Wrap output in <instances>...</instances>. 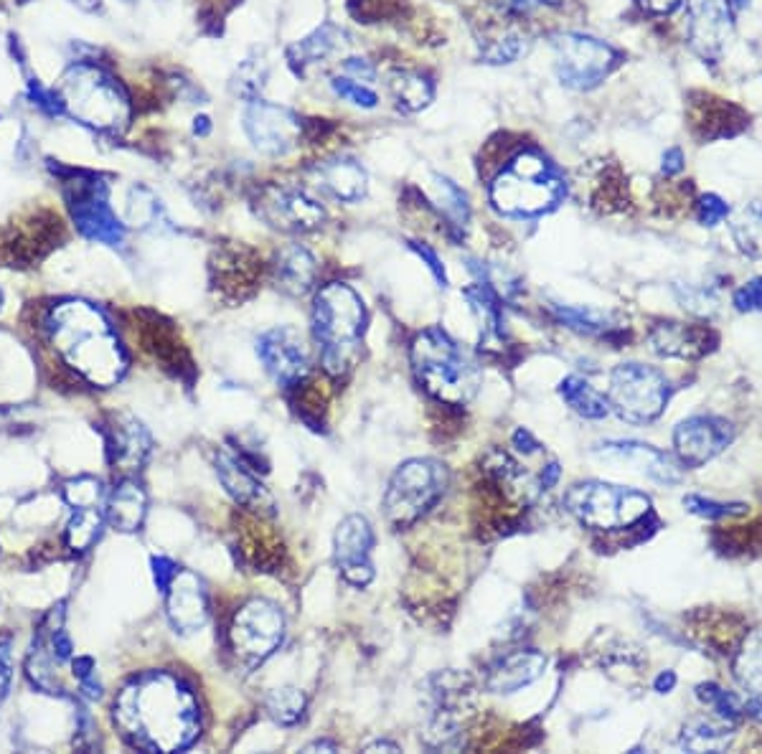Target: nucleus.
Instances as JSON below:
<instances>
[{
    "mask_svg": "<svg viewBox=\"0 0 762 754\" xmlns=\"http://www.w3.org/2000/svg\"><path fill=\"white\" fill-rule=\"evenodd\" d=\"M122 737L145 752H178L199 739L196 694L176 673L153 671L133 678L112 706Z\"/></svg>",
    "mask_w": 762,
    "mask_h": 754,
    "instance_id": "f257e3e1",
    "label": "nucleus"
},
{
    "mask_svg": "<svg viewBox=\"0 0 762 754\" xmlns=\"http://www.w3.org/2000/svg\"><path fill=\"white\" fill-rule=\"evenodd\" d=\"M46 333L61 358L94 386H112L127 369L125 348L102 310L69 300L46 315Z\"/></svg>",
    "mask_w": 762,
    "mask_h": 754,
    "instance_id": "f03ea898",
    "label": "nucleus"
},
{
    "mask_svg": "<svg viewBox=\"0 0 762 754\" xmlns=\"http://www.w3.org/2000/svg\"><path fill=\"white\" fill-rule=\"evenodd\" d=\"M567 193L562 173L539 150H521L491 183V206L508 219H531L557 209Z\"/></svg>",
    "mask_w": 762,
    "mask_h": 754,
    "instance_id": "7ed1b4c3",
    "label": "nucleus"
},
{
    "mask_svg": "<svg viewBox=\"0 0 762 754\" xmlns=\"http://www.w3.org/2000/svg\"><path fill=\"white\" fill-rule=\"evenodd\" d=\"M366 331V308L346 282L321 287L313 303V336L321 348L323 369L341 376L351 369Z\"/></svg>",
    "mask_w": 762,
    "mask_h": 754,
    "instance_id": "20e7f679",
    "label": "nucleus"
},
{
    "mask_svg": "<svg viewBox=\"0 0 762 754\" xmlns=\"http://www.w3.org/2000/svg\"><path fill=\"white\" fill-rule=\"evenodd\" d=\"M409 356L417 381L437 402L463 407L481 389V366L440 328L422 331Z\"/></svg>",
    "mask_w": 762,
    "mask_h": 754,
    "instance_id": "39448f33",
    "label": "nucleus"
},
{
    "mask_svg": "<svg viewBox=\"0 0 762 754\" xmlns=\"http://www.w3.org/2000/svg\"><path fill=\"white\" fill-rule=\"evenodd\" d=\"M59 100L64 112L107 133L122 130L130 117V105L120 84L110 74L89 64L69 69L67 77L61 79Z\"/></svg>",
    "mask_w": 762,
    "mask_h": 754,
    "instance_id": "423d86ee",
    "label": "nucleus"
},
{
    "mask_svg": "<svg viewBox=\"0 0 762 754\" xmlns=\"http://www.w3.org/2000/svg\"><path fill=\"white\" fill-rule=\"evenodd\" d=\"M564 508L587 529L610 531L635 526L651 516V498L638 490L587 480L564 493Z\"/></svg>",
    "mask_w": 762,
    "mask_h": 754,
    "instance_id": "0eeeda50",
    "label": "nucleus"
},
{
    "mask_svg": "<svg viewBox=\"0 0 762 754\" xmlns=\"http://www.w3.org/2000/svg\"><path fill=\"white\" fill-rule=\"evenodd\" d=\"M448 485V473L437 460L415 457L397 468L384 493V511L394 529H407L425 516L442 498Z\"/></svg>",
    "mask_w": 762,
    "mask_h": 754,
    "instance_id": "6e6552de",
    "label": "nucleus"
},
{
    "mask_svg": "<svg viewBox=\"0 0 762 754\" xmlns=\"http://www.w3.org/2000/svg\"><path fill=\"white\" fill-rule=\"evenodd\" d=\"M669 402V381L646 364H620L610 376L608 404L630 424H648L661 417Z\"/></svg>",
    "mask_w": 762,
    "mask_h": 754,
    "instance_id": "1a4fd4ad",
    "label": "nucleus"
},
{
    "mask_svg": "<svg viewBox=\"0 0 762 754\" xmlns=\"http://www.w3.org/2000/svg\"><path fill=\"white\" fill-rule=\"evenodd\" d=\"M285 638V615L270 600L254 597L244 602L229 625V645L239 661L262 663L280 648Z\"/></svg>",
    "mask_w": 762,
    "mask_h": 754,
    "instance_id": "9d476101",
    "label": "nucleus"
},
{
    "mask_svg": "<svg viewBox=\"0 0 762 754\" xmlns=\"http://www.w3.org/2000/svg\"><path fill=\"white\" fill-rule=\"evenodd\" d=\"M618 54L605 41L585 34H559L554 39V67L564 87L587 92L605 82Z\"/></svg>",
    "mask_w": 762,
    "mask_h": 754,
    "instance_id": "9b49d317",
    "label": "nucleus"
},
{
    "mask_svg": "<svg viewBox=\"0 0 762 754\" xmlns=\"http://www.w3.org/2000/svg\"><path fill=\"white\" fill-rule=\"evenodd\" d=\"M244 133L254 150L277 158L298 148L303 140V122L288 107L254 100L247 102V110H244Z\"/></svg>",
    "mask_w": 762,
    "mask_h": 754,
    "instance_id": "f8f14e48",
    "label": "nucleus"
},
{
    "mask_svg": "<svg viewBox=\"0 0 762 754\" xmlns=\"http://www.w3.org/2000/svg\"><path fill=\"white\" fill-rule=\"evenodd\" d=\"M257 214L280 232L288 234H305L313 232L326 219V211L315 199H310L303 188L295 186H267L260 191V204H257Z\"/></svg>",
    "mask_w": 762,
    "mask_h": 754,
    "instance_id": "ddd939ff",
    "label": "nucleus"
},
{
    "mask_svg": "<svg viewBox=\"0 0 762 754\" xmlns=\"http://www.w3.org/2000/svg\"><path fill=\"white\" fill-rule=\"evenodd\" d=\"M374 529L366 516H346L338 523L336 536H333V556L341 577L354 587H366L374 579Z\"/></svg>",
    "mask_w": 762,
    "mask_h": 754,
    "instance_id": "4468645a",
    "label": "nucleus"
},
{
    "mask_svg": "<svg viewBox=\"0 0 762 754\" xmlns=\"http://www.w3.org/2000/svg\"><path fill=\"white\" fill-rule=\"evenodd\" d=\"M74 186L77 193H69V206L82 237L110 247L125 242V224L107 204L105 186L100 183H74Z\"/></svg>",
    "mask_w": 762,
    "mask_h": 754,
    "instance_id": "2eb2a0df",
    "label": "nucleus"
},
{
    "mask_svg": "<svg viewBox=\"0 0 762 754\" xmlns=\"http://www.w3.org/2000/svg\"><path fill=\"white\" fill-rule=\"evenodd\" d=\"M257 356L267 374L280 386H298L308 374V348L303 336L290 325L272 328L257 341Z\"/></svg>",
    "mask_w": 762,
    "mask_h": 754,
    "instance_id": "dca6fc26",
    "label": "nucleus"
},
{
    "mask_svg": "<svg viewBox=\"0 0 762 754\" xmlns=\"http://www.w3.org/2000/svg\"><path fill=\"white\" fill-rule=\"evenodd\" d=\"M735 440V427L722 417H689L674 430L676 457L684 468H702Z\"/></svg>",
    "mask_w": 762,
    "mask_h": 754,
    "instance_id": "f3484780",
    "label": "nucleus"
},
{
    "mask_svg": "<svg viewBox=\"0 0 762 754\" xmlns=\"http://www.w3.org/2000/svg\"><path fill=\"white\" fill-rule=\"evenodd\" d=\"M732 0H691L689 44L704 61H717L732 36Z\"/></svg>",
    "mask_w": 762,
    "mask_h": 754,
    "instance_id": "a211bd4d",
    "label": "nucleus"
},
{
    "mask_svg": "<svg viewBox=\"0 0 762 754\" xmlns=\"http://www.w3.org/2000/svg\"><path fill=\"white\" fill-rule=\"evenodd\" d=\"M100 432L105 437V455L112 468L125 473L143 468L153 450V440L138 419L127 414H110Z\"/></svg>",
    "mask_w": 762,
    "mask_h": 754,
    "instance_id": "6ab92c4d",
    "label": "nucleus"
},
{
    "mask_svg": "<svg viewBox=\"0 0 762 754\" xmlns=\"http://www.w3.org/2000/svg\"><path fill=\"white\" fill-rule=\"evenodd\" d=\"M595 455L605 463L625 465L630 470H638L646 478L656 480L661 485H676L681 480L679 465L671 460L666 452L656 450L651 445H643V442H630V440H613L602 442L597 445Z\"/></svg>",
    "mask_w": 762,
    "mask_h": 754,
    "instance_id": "aec40b11",
    "label": "nucleus"
},
{
    "mask_svg": "<svg viewBox=\"0 0 762 754\" xmlns=\"http://www.w3.org/2000/svg\"><path fill=\"white\" fill-rule=\"evenodd\" d=\"M166 612L173 628L183 635L201 630L209 620V597L204 582L194 572L178 569L166 589Z\"/></svg>",
    "mask_w": 762,
    "mask_h": 754,
    "instance_id": "412c9836",
    "label": "nucleus"
},
{
    "mask_svg": "<svg viewBox=\"0 0 762 754\" xmlns=\"http://www.w3.org/2000/svg\"><path fill=\"white\" fill-rule=\"evenodd\" d=\"M547 658L539 650H514L506 653L498 663H493L488 671L486 688L493 694H516L521 688L531 686L536 678L544 676Z\"/></svg>",
    "mask_w": 762,
    "mask_h": 754,
    "instance_id": "4be33fe9",
    "label": "nucleus"
},
{
    "mask_svg": "<svg viewBox=\"0 0 762 754\" xmlns=\"http://www.w3.org/2000/svg\"><path fill=\"white\" fill-rule=\"evenodd\" d=\"M315 183L331 199L343 201V204H356L366 196L369 178H366V171L359 160L338 155V158L323 160L321 166L315 168Z\"/></svg>",
    "mask_w": 762,
    "mask_h": 754,
    "instance_id": "5701e85b",
    "label": "nucleus"
},
{
    "mask_svg": "<svg viewBox=\"0 0 762 754\" xmlns=\"http://www.w3.org/2000/svg\"><path fill=\"white\" fill-rule=\"evenodd\" d=\"M216 475H219L221 485L227 488L229 496L237 503L247 508H270L272 498L267 493L265 485L257 480L252 468H247L242 457L229 455V452H219L216 457Z\"/></svg>",
    "mask_w": 762,
    "mask_h": 754,
    "instance_id": "b1692460",
    "label": "nucleus"
},
{
    "mask_svg": "<svg viewBox=\"0 0 762 754\" xmlns=\"http://www.w3.org/2000/svg\"><path fill=\"white\" fill-rule=\"evenodd\" d=\"M148 513V493L143 485L133 478H122L107 496L105 518L112 529L117 531H138Z\"/></svg>",
    "mask_w": 762,
    "mask_h": 754,
    "instance_id": "393cba45",
    "label": "nucleus"
},
{
    "mask_svg": "<svg viewBox=\"0 0 762 754\" xmlns=\"http://www.w3.org/2000/svg\"><path fill=\"white\" fill-rule=\"evenodd\" d=\"M651 348L658 356L696 358L707 351L709 333L704 328L684 323H661L651 331Z\"/></svg>",
    "mask_w": 762,
    "mask_h": 754,
    "instance_id": "a878e982",
    "label": "nucleus"
},
{
    "mask_svg": "<svg viewBox=\"0 0 762 754\" xmlns=\"http://www.w3.org/2000/svg\"><path fill=\"white\" fill-rule=\"evenodd\" d=\"M315 275H318V265H315L313 254L305 247L295 244V247H288L280 254V262H277V280H280V287L285 292L303 298L305 292L313 290Z\"/></svg>",
    "mask_w": 762,
    "mask_h": 754,
    "instance_id": "bb28decb",
    "label": "nucleus"
},
{
    "mask_svg": "<svg viewBox=\"0 0 762 754\" xmlns=\"http://www.w3.org/2000/svg\"><path fill=\"white\" fill-rule=\"evenodd\" d=\"M343 44V31L333 23H323L315 31H310L308 36L295 41L293 46L288 49V59L293 61L295 67L305 69L310 64H321L326 61L338 46Z\"/></svg>",
    "mask_w": 762,
    "mask_h": 754,
    "instance_id": "cd10ccee",
    "label": "nucleus"
},
{
    "mask_svg": "<svg viewBox=\"0 0 762 754\" xmlns=\"http://www.w3.org/2000/svg\"><path fill=\"white\" fill-rule=\"evenodd\" d=\"M559 397L564 399L572 412H577L585 419H602L610 414L608 397H602L600 391L585 381L582 376H567V379L559 384Z\"/></svg>",
    "mask_w": 762,
    "mask_h": 754,
    "instance_id": "c85d7f7f",
    "label": "nucleus"
},
{
    "mask_svg": "<svg viewBox=\"0 0 762 754\" xmlns=\"http://www.w3.org/2000/svg\"><path fill=\"white\" fill-rule=\"evenodd\" d=\"M732 239L737 249L752 259H762V201H752L732 216Z\"/></svg>",
    "mask_w": 762,
    "mask_h": 754,
    "instance_id": "c756f323",
    "label": "nucleus"
},
{
    "mask_svg": "<svg viewBox=\"0 0 762 754\" xmlns=\"http://www.w3.org/2000/svg\"><path fill=\"white\" fill-rule=\"evenodd\" d=\"M435 201L440 206L442 219L448 221V229L460 234L465 232V226L470 221V206H468V196L460 186H455L450 178L435 176Z\"/></svg>",
    "mask_w": 762,
    "mask_h": 754,
    "instance_id": "7c9ffc66",
    "label": "nucleus"
},
{
    "mask_svg": "<svg viewBox=\"0 0 762 754\" xmlns=\"http://www.w3.org/2000/svg\"><path fill=\"white\" fill-rule=\"evenodd\" d=\"M105 513L100 511V506L94 508H74L72 521L67 523L64 529V544L67 549L84 554L87 549H92V544L100 539L102 526H105Z\"/></svg>",
    "mask_w": 762,
    "mask_h": 754,
    "instance_id": "2f4dec72",
    "label": "nucleus"
},
{
    "mask_svg": "<svg viewBox=\"0 0 762 754\" xmlns=\"http://www.w3.org/2000/svg\"><path fill=\"white\" fill-rule=\"evenodd\" d=\"M392 97L402 112H420L432 102V82L420 72H397L392 77Z\"/></svg>",
    "mask_w": 762,
    "mask_h": 754,
    "instance_id": "473e14b6",
    "label": "nucleus"
},
{
    "mask_svg": "<svg viewBox=\"0 0 762 754\" xmlns=\"http://www.w3.org/2000/svg\"><path fill=\"white\" fill-rule=\"evenodd\" d=\"M552 313L559 323H564L577 333H585V336H608L615 328L613 315L587 308V305L585 308L582 305H554Z\"/></svg>",
    "mask_w": 762,
    "mask_h": 754,
    "instance_id": "72a5a7b5",
    "label": "nucleus"
},
{
    "mask_svg": "<svg viewBox=\"0 0 762 754\" xmlns=\"http://www.w3.org/2000/svg\"><path fill=\"white\" fill-rule=\"evenodd\" d=\"M732 742V732L707 719L691 721L681 732V749L686 752H724Z\"/></svg>",
    "mask_w": 762,
    "mask_h": 754,
    "instance_id": "f704fd0d",
    "label": "nucleus"
},
{
    "mask_svg": "<svg viewBox=\"0 0 762 754\" xmlns=\"http://www.w3.org/2000/svg\"><path fill=\"white\" fill-rule=\"evenodd\" d=\"M305 704H308V701H305V694L300 688L282 686L275 688V691L267 696L265 709L275 724H280V727H293V724H298V721L303 719Z\"/></svg>",
    "mask_w": 762,
    "mask_h": 754,
    "instance_id": "c9c22d12",
    "label": "nucleus"
},
{
    "mask_svg": "<svg viewBox=\"0 0 762 754\" xmlns=\"http://www.w3.org/2000/svg\"><path fill=\"white\" fill-rule=\"evenodd\" d=\"M267 77H270L267 61L262 59L260 54L247 56L244 61H239L237 72H234V79H232L234 94H239V97L247 102L260 100L262 89H265L267 84Z\"/></svg>",
    "mask_w": 762,
    "mask_h": 754,
    "instance_id": "e433bc0d",
    "label": "nucleus"
},
{
    "mask_svg": "<svg viewBox=\"0 0 762 754\" xmlns=\"http://www.w3.org/2000/svg\"><path fill=\"white\" fill-rule=\"evenodd\" d=\"M735 676L750 696H762V635H752L735 661Z\"/></svg>",
    "mask_w": 762,
    "mask_h": 754,
    "instance_id": "4c0bfd02",
    "label": "nucleus"
},
{
    "mask_svg": "<svg viewBox=\"0 0 762 754\" xmlns=\"http://www.w3.org/2000/svg\"><path fill=\"white\" fill-rule=\"evenodd\" d=\"M696 696L702 699V704L712 706L724 721H737L740 716H745V704L740 701V696L732 694V691H724L717 683H702L696 688Z\"/></svg>",
    "mask_w": 762,
    "mask_h": 754,
    "instance_id": "58836bf2",
    "label": "nucleus"
},
{
    "mask_svg": "<svg viewBox=\"0 0 762 754\" xmlns=\"http://www.w3.org/2000/svg\"><path fill=\"white\" fill-rule=\"evenodd\" d=\"M526 51H529V41H526V36L511 31V34L491 41V44L481 51V59L486 61V64H493V67H503V64H514V61H519Z\"/></svg>",
    "mask_w": 762,
    "mask_h": 754,
    "instance_id": "ea45409f",
    "label": "nucleus"
},
{
    "mask_svg": "<svg viewBox=\"0 0 762 754\" xmlns=\"http://www.w3.org/2000/svg\"><path fill=\"white\" fill-rule=\"evenodd\" d=\"M61 493H64V501L72 508H94L100 506L102 498H105L102 483L92 475H79V478L67 480Z\"/></svg>",
    "mask_w": 762,
    "mask_h": 754,
    "instance_id": "a19ab883",
    "label": "nucleus"
},
{
    "mask_svg": "<svg viewBox=\"0 0 762 754\" xmlns=\"http://www.w3.org/2000/svg\"><path fill=\"white\" fill-rule=\"evenodd\" d=\"M331 89L336 94L338 100L351 102L354 107H361V110H374L379 105V97H376L374 89L364 82H356L351 77H336L331 79Z\"/></svg>",
    "mask_w": 762,
    "mask_h": 754,
    "instance_id": "79ce46f5",
    "label": "nucleus"
},
{
    "mask_svg": "<svg viewBox=\"0 0 762 754\" xmlns=\"http://www.w3.org/2000/svg\"><path fill=\"white\" fill-rule=\"evenodd\" d=\"M684 508L689 513H694V516L707 518V521H722V518H732V516H742V513H747L745 503H719V501H709V498H702V496H686Z\"/></svg>",
    "mask_w": 762,
    "mask_h": 754,
    "instance_id": "37998d69",
    "label": "nucleus"
},
{
    "mask_svg": "<svg viewBox=\"0 0 762 754\" xmlns=\"http://www.w3.org/2000/svg\"><path fill=\"white\" fill-rule=\"evenodd\" d=\"M727 216H729V204L724 199H719L717 193H707V196H702L699 204H696V219H699V224L702 226H709V229L722 224Z\"/></svg>",
    "mask_w": 762,
    "mask_h": 754,
    "instance_id": "c03bdc74",
    "label": "nucleus"
},
{
    "mask_svg": "<svg viewBox=\"0 0 762 754\" xmlns=\"http://www.w3.org/2000/svg\"><path fill=\"white\" fill-rule=\"evenodd\" d=\"M13 678L11 635H0V699H6Z\"/></svg>",
    "mask_w": 762,
    "mask_h": 754,
    "instance_id": "a18cd8bd",
    "label": "nucleus"
},
{
    "mask_svg": "<svg viewBox=\"0 0 762 754\" xmlns=\"http://www.w3.org/2000/svg\"><path fill=\"white\" fill-rule=\"evenodd\" d=\"M343 77H351L356 82L371 84L376 79V69L369 59H361V56H348L343 61Z\"/></svg>",
    "mask_w": 762,
    "mask_h": 754,
    "instance_id": "49530a36",
    "label": "nucleus"
},
{
    "mask_svg": "<svg viewBox=\"0 0 762 754\" xmlns=\"http://www.w3.org/2000/svg\"><path fill=\"white\" fill-rule=\"evenodd\" d=\"M150 567H153L155 587L161 589V592H166L168 584L173 582V577H176L178 569H181L173 559H168V556H153V559H150Z\"/></svg>",
    "mask_w": 762,
    "mask_h": 754,
    "instance_id": "de8ad7c7",
    "label": "nucleus"
},
{
    "mask_svg": "<svg viewBox=\"0 0 762 754\" xmlns=\"http://www.w3.org/2000/svg\"><path fill=\"white\" fill-rule=\"evenodd\" d=\"M409 247L415 249V252L420 254L422 259H425V262H427V270H430V272H432V277H435V280L440 282V287L448 285V275H445V267H442L440 257H437V254L432 252L430 247H425V244H417V242H412V244H409Z\"/></svg>",
    "mask_w": 762,
    "mask_h": 754,
    "instance_id": "09e8293b",
    "label": "nucleus"
},
{
    "mask_svg": "<svg viewBox=\"0 0 762 754\" xmlns=\"http://www.w3.org/2000/svg\"><path fill=\"white\" fill-rule=\"evenodd\" d=\"M557 3L559 0H506V3H503V11H506L508 16H529L536 8L557 6Z\"/></svg>",
    "mask_w": 762,
    "mask_h": 754,
    "instance_id": "8fccbe9b",
    "label": "nucleus"
},
{
    "mask_svg": "<svg viewBox=\"0 0 762 754\" xmlns=\"http://www.w3.org/2000/svg\"><path fill=\"white\" fill-rule=\"evenodd\" d=\"M643 11L653 13V16H669L681 6V0H638Z\"/></svg>",
    "mask_w": 762,
    "mask_h": 754,
    "instance_id": "3c124183",
    "label": "nucleus"
},
{
    "mask_svg": "<svg viewBox=\"0 0 762 754\" xmlns=\"http://www.w3.org/2000/svg\"><path fill=\"white\" fill-rule=\"evenodd\" d=\"M661 171H663V176H676V173L684 171V153H681L679 148L666 150V155H663Z\"/></svg>",
    "mask_w": 762,
    "mask_h": 754,
    "instance_id": "603ef678",
    "label": "nucleus"
},
{
    "mask_svg": "<svg viewBox=\"0 0 762 754\" xmlns=\"http://www.w3.org/2000/svg\"><path fill=\"white\" fill-rule=\"evenodd\" d=\"M514 445L519 447L524 455H534V452H539V447H542L539 442L534 440V437H531L529 430H516L514 432Z\"/></svg>",
    "mask_w": 762,
    "mask_h": 754,
    "instance_id": "864d4df0",
    "label": "nucleus"
},
{
    "mask_svg": "<svg viewBox=\"0 0 762 754\" xmlns=\"http://www.w3.org/2000/svg\"><path fill=\"white\" fill-rule=\"evenodd\" d=\"M72 668H74V678H77V681H84V678L94 676V661L92 658H87V655L77 658V661L72 663Z\"/></svg>",
    "mask_w": 762,
    "mask_h": 754,
    "instance_id": "5fc2aeb1",
    "label": "nucleus"
},
{
    "mask_svg": "<svg viewBox=\"0 0 762 754\" xmlns=\"http://www.w3.org/2000/svg\"><path fill=\"white\" fill-rule=\"evenodd\" d=\"M674 686H676V673H674V671L661 673V676H658L656 681H653V688H656L658 694H669V691H671V688H674Z\"/></svg>",
    "mask_w": 762,
    "mask_h": 754,
    "instance_id": "6e6d98bb",
    "label": "nucleus"
},
{
    "mask_svg": "<svg viewBox=\"0 0 762 754\" xmlns=\"http://www.w3.org/2000/svg\"><path fill=\"white\" fill-rule=\"evenodd\" d=\"M559 475H562V470H559V463H549L542 473V488L544 490L554 488V485H557V480H559Z\"/></svg>",
    "mask_w": 762,
    "mask_h": 754,
    "instance_id": "4d7b16f0",
    "label": "nucleus"
},
{
    "mask_svg": "<svg viewBox=\"0 0 762 754\" xmlns=\"http://www.w3.org/2000/svg\"><path fill=\"white\" fill-rule=\"evenodd\" d=\"M737 11L742 13H757L762 16V0H735Z\"/></svg>",
    "mask_w": 762,
    "mask_h": 754,
    "instance_id": "13d9d810",
    "label": "nucleus"
},
{
    "mask_svg": "<svg viewBox=\"0 0 762 754\" xmlns=\"http://www.w3.org/2000/svg\"><path fill=\"white\" fill-rule=\"evenodd\" d=\"M194 133L201 135V138L211 133V120H209V117H206V115L196 117V120H194Z\"/></svg>",
    "mask_w": 762,
    "mask_h": 754,
    "instance_id": "bf43d9fd",
    "label": "nucleus"
},
{
    "mask_svg": "<svg viewBox=\"0 0 762 754\" xmlns=\"http://www.w3.org/2000/svg\"><path fill=\"white\" fill-rule=\"evenodd\" d=\"M374 749H389V752H399L397 744H389V742H376V744H369L366 747V752H374Z\"/></svg>",
    "mask_w": 762,
    "mask_h": 754,
    "instance_id": "052dcab7",
    "label": "nucleus"
},
{
    "mask_svg": "<svg viewBox=\"0 0 762 754\" xmlns=\"http://www.w3.org/2000/svg\"><path fill=\"white\" fill-rule=\"evenodd\" d=\"M313 749H331V752H336V744H328V742H315V744H308L305 747V752H313Z\"/></svg>",
    "mask_w": 762,
    "mask_h": 754,
    "instance_id": "680f3d73",
    "label": "nucleus"
},
{
    "mask_svg": "<svg viewBox=\"0 0 762 754\" xmlns=\"http://www.w3.org/2000/svg\"><path fill=\"white\" fill-rule=\"evenodd\" d=\"M79 8H84V11H92V8L100 6V0H74Z\"/></svg>",
    "mask_w": 762,
    "mask_h": 754,
    "instance_id": "e2e57ef3",
    "label": "nucleus"
},
{
    "mask_svg": "<svg viewBox=\"0 0 762 754\" xmlns=\"http://www.w3.org/2000/svg\"><path fill=\"white\" fill-rule=\"evenodd\" d=\"M0 308H3V292H0Z\"/></svg>",
    "mask_w": 762,
    "mask_h": 754,
    "instance_id": "0e129e2a",
    "label": "nucleus"
},
{
    "mask_svg": "<svg viewBox=\"0 0 762 754\" xmlns=\"http://www.w3.org/2000/svg\"><path fill=\"white\" fill-rule=\"evenodd\" d=\"M125 3H133V0H125Z\"/></svg>",
    "mask_w": 762,
    "mask_h": 754,
    "instance_id": "69168bd1",
    "label": "nucleus"
}]
</instances>
